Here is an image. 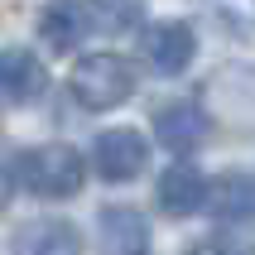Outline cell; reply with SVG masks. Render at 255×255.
<instances>
[{
	"instance_id": "6da1fadb",
	"label": "cell",
	"mask_w": 255,
	"mask_h": 255,
	"mask_svg": "<svg viewBox=\"0 0 255 255\" xmlns=\"http://www.w3.org/2000/svg\"><path fill=\"white\" fill-rule=\"evenodd\" d=\"M14 178L34 198H72L87 183V164L72 144H39L14 159Z\"/></svg>"
},
{
	"instance_id": "7a4b0ae2",
	"label": "cell",
	"mask_w": 255,
	"mask_h": 255,
	"mask_svg": "<svg viewBox=\"0 0 255 255\" xmlns=\"http://www.w3.org/2000/svg\"><path fill=\"white\" fill-rule=\"evenodd\" d=\"M68 82H72V97L87 111H111L135 92V68L121 53H87V58H77Z\"/></svg>"
},
{
	"instance_id": "3957f363",
	"label": "cell",
	"mask_w": 255,
	"mask_h": 255,
	"mask_svg": "<svg viewBox=\"0 0 255 255\" xmlns=\"http://www.w3.org/2000/svg\"><path fill=\"white\" fill-rule=\"evenodd\" d=\"M144 164H149V144H144L140 130H130V126L101 130L97 144H92V169H97L106 183H130V178H140Z\"/></svg>"
},
{
	"instance_id": "277c9868",
	"label": "cell",
	"mask_w": 255,
	"mask_h": 255,
	"mask_svg": "<svg viewBox=\"0 0 255 255\" xmlns=\"http://www.w3.org/2000/svg\"><path fill=\"white\" fill-rule=\"evenodd\" d=\"M154 135L169 144L173 154H193L207 140V111L193 106V101H169V106L154 111Z\"/></svg>"
},
{
	"instance_id": "5b68a950",
	"label": "cell",
	"mask_w": 255,
	"mask_h": 255,
	"mask_svg": "<svg viewBox=\"0 0 255 255\" xmlns=\"http://www.w3.org/2000/svg\"><path fill=\"white\" fill-rule=\"evenodd\" d=\"M193 53H198V39H193V29L183 24V19H164V24H154L149 34H144V58L154 63L159 72H183L188 63H193Z\"/></svg>"
},
{
	"instance_id": "8992f818",
	"label": "cell",
	"mask_w": 255,
	"mask_h": 255,
	"mask_svg": "<svg viewBox=\"0 0 255 255\" xmlns=\"http://www.w3.org/2000/svg\"><path fill=\"white\" fill-rule=\"evenodd\" d=\"M101 255H144L149 251V227L135 207H106L97 222Z\"/></svg>"
},
{
	"instance_id": "52a82bcc",
	"label": "cell",
	"mask_w": 255,
	"mask_h": 255,
	"mask_svg": "<svg viewBox=\"0 0 255 255\" xmlns=\"http://www.w3.org/2000/svg\"><path fill=\"white\" fill-rule=\"evenodd\" d=\"M48 87V68L29 48H0V97L5 101H34Z\"/></svg>"
},
{
	"instance_id": "ba28073f",
	"label": "cell",
	"mask_w": 255,
	"mask_h": 255,
	"mask_svg": "<svg viewBox=\"0 0 255 255\" xmlns=\"http://www.w3.org/2000/svg\"><path fill=\"white\" fill-rule=\"evenodd\" d=\"M212 217L222 222H255V178L251 173H222L207 183V202Z\"/></svg>"
},
{
	"instance_id": "9c48e42d",
	"label": "cell",
	"mask_w": 255,
	"mask_h": 255,
	"mask_svg": "<svg viewBox=\"0 0 255 255\" xmlns=\"http://www.w3.org/2000/svg\"><path fill=\"white\" fill-rule=\"evenodd\" d=\"M202 202H207V178L193 164L164 169V178H159V207L169 217H193V212H202Z\"/></svg>"
},
{
	"instance_id": "30bf717a",
	"label": "cell",
	"mask_w": 255,
	"mask_h": 255,
	"mask_svg": "<svg viewBox=\"0 0 255 255\" xmlns=\"http://www.w3.org/2000/svg\"><path fill=\"white\" fill-rule=\"evenodd\" d=\"M14 255H82V236L72 222H34L14 236Z\"/></svg>"
},
{
	"instance_id": "8fae6325",
	"label": "cell",
	"mask_w": 255,
	"mask_h": 255,
	"mask_svg": "<svg viewBox=\"0 0 255 255\" xmlns=\"http://www.w3.org/2000/svg\"><path fill=\"white\" fill-rule=\"evenodd\" d=\"M82 29H87V14L72 5V0H53L48 10L39 14V39L53 48V53H68L72 43L82 39Z\"/></svg>"
},
{
	"instance_id": "7c38bea8",
	"label": "cell",
	"mask_w": 255,
	"mask_h": 255,
	"mask_svg": "<svg viewBox=\"0 0 255 255\" xmlns=\"http://www.w3.org/2000/svg\"><path fill=\"white\" fill-rule=\"evenodd\" d=\"M217 24H227L231 34H251L255 29V0H198Z\"/></svg>"
},
{
	"instance_id": "4fadbf2b",
	"label": "cell",
	"mask_w": 255,
	"mask_h": 255,
	"mask_svg": "<svg viewBox=\"0 0 255 255\" xmlns=\"http://www.w3.org/2000/svg\"><path fill=\"white\" fill-rule=\"evenodd\" d=\"M92 5H97V14L111 29H126V24H135L144 14V0H92Z\"/></svg>"
},
{
	"instance_id": "5bb4252c",
	"label": "cell",
	"mask_w": 255,
	"mask_h": 255,
	"mask_svg": "<svg viewBox=\"0 0 255 255\" xmlns=\"http://www.w3.org/2000/svg\"><path fill=\"white\" fill-rule=\"evenodd\" d=\"M198 255H255V246H246V241H207Z\"/></svg>"
}]
</instances>
